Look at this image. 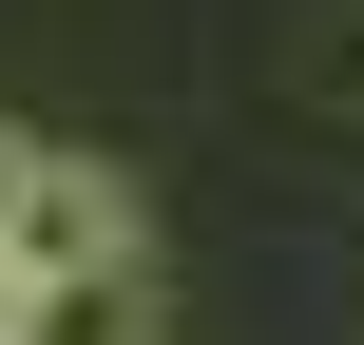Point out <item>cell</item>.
Wrapping results in <instances>:
<instances>
[{"instance_id": "6da1fadb", "label": "cell", "mask_w": 364, "mask_h": 345, "mask_svg": "<svg viewBox=\"0 0 364 345\" xmlns=\"http://www.w3.org/2000/svg\"><path fill=\"white\" fill-rule=\"evenodd\" d=\"M19 269H134V192L96 173V154H38V211H19Z\"/></svg>"}, {"instance_id": "7a4b0ae2", "label": "cell", "mask_w": 364, "mask_h": 345, "mask_svg": "<svg viewBox=\"0 0 364 345\" xmlns=\"http://www.w3.org/2000/svg\"><path fill=\"white\" fill-rule=\"evenodd\" d=\"M38 154H58V134H19V115H0V250H19V211H38Z\"/></svg>"}, {"instance_id": "3957f363", "label": "cell", "mask_w": 364, "mask_h": 345, "mask_svg": "<svg viewBox=\"0 0 364 345\" xmlns=\"http://www.w3.org/2000/svg\"><path fill=\"white\" fill-rule=\"evenodd\" d=\"M38 307H58V269H19V250H0V345H38Z\"/></svg>"}]
</instances>
